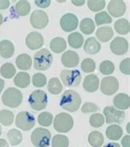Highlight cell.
<instances>
[{
	"label": "cell",
	"instance_id": "obj_1",
	"mask_svg": "<svg viewBox=\"0 0 130 147\" xmlns=\"http://www.w3.org/2000/svg\"><path fill=\"white\" fill-rule=\"evenodd\" d=\"M82 103V98L80 94H78L76 91L68 89L64 92L62 94L60 101H59V105L65 111L73 113L76 112L79 109Z\"/></svg>",
	"mask_w": 130,
	"mask_h": 147
},
{
	"label": "cell",
	"instance_id": "obj_37",
	"mask_svg": "<svg viewBox=\"0 0 130 147\" xmlns=\"http://www.w3.org/2000/svg\"><path fill=\"white\" fill-rule=\"evenodd\" d=\"M69 140L64 135H55L52 139L53 147H68Z\"/></svg>",
	"mask_w": 130,
	"mask_h": 147
},
{
	"label": "cell",
	"instance_id": "obj_54",
	"mask_svg": "<svg viewBox=\"0 0 130 147\" xmlns=\"http://www.w3.org/2000/svg\"><path fill=\"white\" fill-rule=\"evenodd\" d=\"M2 127H1V125H0V136H1V134H2Z\"/></svg>",
	"mask_w": 130,
	"mask_h": 147
},
{
	"label": "cell",
	"instance_id": "obj_11",
	"mask_svg": "<svg viewBox=\"0 0 130 147\" xmlns=\"http://www.w3.org/2000/svg\"><path fill=\"white\" fill-rule=\"evenodd\" d=\"M31 25L36 29H43L49 23V16L45 11L36 10L34 11L30 18Z\"/></svg>",
	"mask_w": 130,
	"mask_h": 147
},
{
	"label": "cell",
	"instance_id": "obj_45",
	"mask_svg": "<svg viewBox=\"0 0 130 147\" xmlns=\"http://www.w3.org/2000/svg\"><path fill=\"white\" fill-rule=\"evenodd\" d=\"M35 3L40 8H47L51 4L50 0H35Z\"/></svg>",
	"mask_w": 130,
	"mask_h": 147
},
{
	"label": "cell",
	"instance_id": "obj_19",
	"mask_svg": "<svg viewBox=\"0 0 130 147\" xmlns=\"http://www.w3.org/2000/svg\"><path fill=\"white\" fill-rule=\"evenodd\" d=\"M113 103L115 105V107L119 110H126L129 109L130 106V98L128 94H117L114 99Z\"/></svg>",
	"mask_w": 130,
	"mask_h": 147
},
{
	"label": "cell",
	"instance_id": "obj_4",
	"mask_svg": "<svg viewBox=\"0 0 130 147\" xmlns=\"http://www.w3.org/2000/svg\"><path fill=\"white\" fill-rule=\"evenodd\" d=\"M31 140L34 146L49 147L51 140V133L46 128H36L31 135Z\"/></svg>",
	"mask_w": 130,
	"mask_h": 147
},
{
	"label": "cell",
	"instance_id": "obj_24",
	"mask_svg": "<svg viewBox=\"0 0 130 147\" xmlns=\"http://www.w3.org/2000/svg\"><path fill=\"white\" fill-rule=\"evenodd\" d=\"M50 48L54 53H62L67 49V42L63 37H55L50 41Z\"/></svg>",
	"mask_w": 130,
	"mask_h": 147
},
{
	"label": "cell",
	"instance_id": "obj_44",
	"mask_svg": "<svg viewBox=\"0 0 130 147\" xmlns=\"http://www.w3.org/2000/svg\"><path fill=\"white\" fill-rule=\"evenodd\" d=\"M119 69L121 73H123L125 75H129L130 74V59L126 58L124 59L120 62L119 65Z\"/></svg>",
	"mask_w": 130,
	"mask_h": 147
},
{
	"label": "cell",
	"instance_id": "obj_10",
	"mask_svg": "<svg viewBox=\"0 0 130 147\" xmlns=\"http://www.w3.org/2000/svg\"><path fill=\"white\" fill-rule=\"evenodd\" d=\"M119 81L113 76L105 77L101 82V91L102 94L107 96H111L115 94L119 89Z\"/></svg>",
	"mask_w": 130,
	"mask_h": 147
},
{
	"label": "cell",
	"instance_id": "obj_26",
	"mask_svg": "<svg viewBox=\"0 0 130 147\" xmlns=\"http://www.w3.org/2000/svg\"><path fill=\"white\" fill-rule=\"evenodd\" d=\"M68 41L69 46L72 48L79 49V48H81V47L83 45L84 38H83V36L80 33V32H72V33H71L68 36Z\"/></svg>",
	"mask_w": 130,
	"mask_h": 147
},
{
	"label": "cell",
	"instance_id": "obj_31",
	"mask_svg": "<svg viewBox=\"0 0 130 147\" xmlns=\"http://www.w3.org/2000/svg\"><path fill=\"white\" fill-rule=\"evenodd\" d=\"M48 90L53 95H58L63 91V84L58 78H51L48 83Z\"/></svg>",
	"mask_w": 130,
	"mask_h": 147
},
{
	"label": "cell",
	"instance_id": "obj_42",
	"mask_svg": "<svg viewBox=\"0 0 130 147\" xmlns=\"http://www.w3.org/2000/svg\"><path fill=\"white\" fill-rule=\"evenodd\" d=\"M47 83V79L46 75L42 73H36L33 75L32 84L35 87L42 88L44 87Z\"/></svg>",
	"mask_w": 130,
	"mask_h": 147
},
{
	"label": "cell",
	"instance_id": "obj_22",
	"mask_svg": "<svg viewBox=\"0 0 130 147\" xmlns=\"http://www.w3.org/2000/svg\"><path fill=\"white\" fill-rule=\"evenodd\" d=\"M16 65L21 70H27L32 65V59L27 54H21L16 59Z\"/></svg>",
	"mask_w": 130,
	"mask_h": 147
},
{
	"label": "cell",
	"instance_id": "obj_34",
	"mask_svg": "<svg viewBox=\"0 0 130 147\" xmlns=\"http://www.w3.org/2000/svg\"><path fill=\"white\" fill-rule=\"evenodd\" d=\"M14 114L9 110H1L0 111V123L5 127H9L13 123Z\"/></svg>",
	"mask_w": 130,
	"mask_h": 147
},
{
	"label": "cell",
	"instance_id": "obj_5",
	"mask_svg": "<svg viewBox=\"0 0 130 147\" xmlns=\"http://www.w3.org/2000/svg\"><path fill=\"white\" fill-rule=\"evenodd\" d=\"M74 121L70 114L60 113L57 114L54 120V127L59 133H67L73 127Z\"/></svg>",
	"mask_w": 130,
	"mask_h": 147
},
{
	"label": "cell",
	"instance_id": "obj_38",
	"mask_svg": "<svg viewBox=\"0 0 130 147\" xmlns=\"http://www.w3.org/2000/svg\"><path fill=\"white\" fill-rule=\"evenodd\" d=\"M99 70L104 75H109L115 71V65L111 60H104L100 64Z\"/></svg>",
	"mask_w": 130,
	"mask_h": 147
},
{
	"label": "cell",
	"instance_id": "obj_50",
	"mask_svg": "<svg viewBox=\"0 0 130 147\" xmlns=\"http://www.w3.org/2000/svg\"><path fill=\"white\" fill-rule=\"evenodd\" d=\"M0 147H9V145L5 139H0Z\"/></svg>",
	"mask_w": 130,
	"mask_h": 147
},
{
	"label": "cell",
	"instance_id": "obj_48",
	"mask_svg": "<svg viewBox=\"0 0 130 147\" xmlns=\"http://www.w3.org/2000/svg\"><path fill=\"white\" fill-rule=\"evenodd\" d=\"M71 2L73 5L78 6V7H80V6L84 5L85 3H86V1H85V0H72Z\"/></svg>",
	"mask_w": 130,
	"mask_h": 147
},
{
	"label": "cell",
	"instance_id": "obj_29",
	"mask_svg": "<svg viewBox=\"0 0 130 147\" xmlns=\"http://www.w3.org/2000/svg\"><path fill=\"white\" fill-rule=\"evenodd\" d=\"M115 29L119 35H126L129 32L130 24L127 19L120 18L115 22Z\"/></svg>",
	"mask_w": 130,
	"mask_h": 147
},
{
	"label": "cell",
	"instance_id": "obj_28",
	"mask_svg": "<svg viewBox=\"0 0 130 147\" xmlns=\"http://www.w3.org/2000/svg\"><path fill=\"white\" fill-rule=\"evenodd\" d=\"M88 142L92 147H101L104 143V136L100 131H92L88 136Z\"/></svg>",
	"mask_w": 130,
	"mask_h": 147
},
{
	"label": "cell",
	"instance_id": "obj_14",
	"mask_svg": "<svg viewBox=\"0 0 130 147\" xmlns=\"http://www.w3.org/2000/svg\"><path fill=\"white\" fill-rule=\"evenodd\" d=\"M25 42L27 48H29L30 50H38L44 45V37L39 32H32L26 36Z\"/></svg>",
	"mask_w": 130,
	"mask_h": 147
},
{
	"label": "cell",
	"instance_id": "obj_32",
	"mask_svg": "<svg viewBox=\"0 0 130 147\" xmlns=\"http://www.w3.org/2000/svg\"><path fill=\"white\" fill-rule=\"evenodd\" d=\"M7 140L12 146H17L22 141V135L21 131L17 129H11L7 134Z\"/></svg>",
	"mask_w": 130,
	"mask_h": 147
},
{
	"label": "cell",
	"instance_id": "obj_20",
	"mask_svg": "<svg viewBox=\"0 0 130 147\" xmlns=\"http://www.w3.org/2000/svg\"><path fill=\"white\" fill-rule=\"evenodd\" d=\"M15 52V47L12 41L8 40H3L0 41V55L4 59H9L13 57Z\"/></svg>",
	"mask_w": 130,
	"mask_h": 147
},
{
	"label": "cell",
	"instance_id": "obj_9",
	"mask_svg": "<svg viewBox=\"0 0 130 147\" xmlns=\"http://www.w3.org/2000/svg\"><path fill=\"white\" fill-rule=\"evenodd\" d=\"M106 123L108 124H122L125 119V113L111 106L105 107L103 110Z\"/></svg>",
	"mask_w": 130,
	"mask_h": 147
},
{
	"label": "cell",
	"instance_id": "obj_3",
	"mask_svg": "<svg viewBox=\"0 0 130 147\" xmlns=\"http://www.w3.org/2000/svg\"><path fill=\"white\" fill-rule=\"evenodd\" d=\"M23 100L22 93L16 88H8L3 92L2 95V102L6 107H19Z\"/></svg>",
	"mask_w": 130,
	"mask_h": 147
},
{
	"label": "cell",
	"instance_id": "obj_21",
	"mask_svg": "<svg viewBox=\"0 0 130 147\" xmlns=\"http://www.w3.org/2000/svg\"><path fill=\"white\" fill-rule=\"evenodd\" d=\"M114 36L113 28L109 26L99 27L96 32V36L101 42H107L111 40Z\"/></svg>",
	"mask_w": 130,
	"mask_h": 147
},
{
	"label": "cell",
	"instance_id": "obj_2",
	"mask_svg": "<svg viewBox=\"0 0 130 147\" xmlns=\"http://www.w3.org/2000/svg\"><path fill=\"white\" fill-rule=\"evenodd\" d=\"M53 55L47 49H41L34 55V68L36 70L45 71L52 65Z\"/></svg>",
	"mask_w": 130,
	"mask_h": 147
},
{
	"label": "cell",
	"instance_id": "obj_27",
	"mask_svg": "<svg viewBox=\"0 0 130 147\" xmlns=\"http://www.w3.org/2000/svg\"><path fill=\"white\" fill-rule=\"evenodd\" d=\"M96 28L95 22L91 18H86L80 22V30L84 35H91L94 32Z\"/></svg>",
	"mask_w": 130,
	"mask_h": 147
},
{
	"label": "cell",
	"instance_id": "obj_8",
	"mask_svg": "<svg viewBox=\"0 0 130 147\" xmlns=\"http://www.w3.org/2000/svg\"><path fill=\"white\" fill-rule=\"evenodd\" d=\"M60 79L67 87H78L82 81V74L78 69H64L60 74Z\"/></svg>",
	"mask_w": 130,
	"mask_h": 147
},
{
	"label": "cell",
	"instance_id": "obj_46",
	"mask_svg": "<svg viewBox=\"0 0 130 147\" xmlns=\"http://www.w3.org/2000/svg\"><path fill=\"white\" fill-rule=\"evenodd\" d=\"M122 143V146L123 147H130V136L127 135L124 136L123 137V139L121 140Z\"/></svg>",
	"mask_w": 130,
	"mask_h": 147
},
{
	"label": "cell",
	"instance_id": "obj_17",
	"mask_svg": "<svg viewBox=\"0 0 130 147\" xmlns=\"http://www.w3.org/2000/svg\"><path fill=\"white\" fill-rule=\"evenodd\" d=\"M100 80L96 74H88L84 78L82 86L86 92L94 93L99 88Z\"/></svg>",
	"mask_w": 130,
	"mask_h": 147
},
{
	"label": "cell",
	"instance_id": "obj_18",
	"mask_svg": "<svg viewBox=\"0 0 130 147\" xmlns=\"http://www.w3.org/2000/svg\"><path fill=\"white\" fill-rule=\"evenodd\" d=\"M85 52L89 55H96L100 52L101 46V43L95 37H89L86 40H85L83 46Z\"/></svg>",
	"mask_w": 130,
	"mask_h": 147
},
{
	"label": "cell",
	"instance_id": "obj_25",
	"mask_svg": "<svg viewBox=\"0 0 130 147\" xmlns=\"http://www.w3.org/2000/svg\"><path fill=\"white\" fill-rule=\"evenodd\" d=\"M14 84L17 88H25L29 86L31 83V76L26 72H19L14 77Z\"/></svg>",
	"mask_w": 130,
	"mask_h": 147
},
{
	"label": "cell",
	"instance_id": "obj_35",
	"mask_svg": "<svg viewBox=\"0 0 130 147\" xmlns=\"http://www.w3.org/2000/svg\"><path fill=\"white\" fill-rule=\"evenodd\" d=\"M53 115L49 112H43L40 113L37 117V121L40 126L42 127H50L53 122Z\"/></svg>",
	"mask_w": 130,
	"mask_h": 147
},
{
	"label": "cell",
	"instance_id": "obj_40",
	"mask_svg": "<svg viewBox=\"0 0 130 147\" xmlns=\"http://www.w3.org/2000/svg\"><path fill=\"white\" fill-rule=\"evenodd\" d=\"M89 122H90V125L91 127H95V128H99V127H102L105 123L104 116L101 113L92 114L90 117Z\"/></svg>",
	"mask_w": 130,
	"mask_h": 147
},
{
	"label": "cell",
	"instance_id": "obj_41",
	"mask_svg": "<svg viewBox=\"0 0 130 147\" xmlns=\"http://www.w3.org/2000/svg\"><path fill=\"white\" fill-rule=\"evenodd\" d=\"M87 6L91 12H100L105 7V0H88Z\"/></svg>",
	"mask_w": 130,
	"mask_h": 147
},
{
	"label": "cell",
	"instance_id": "obj_12",
	"mask_svg": "<svg viewBox=\"0 0 130 147\" xmlns=\"http://www.w3.org/2000/svg\"><path fill=\"white\" fill-rule=\"evenodd\" d=\"M60 27L65 32H72L78 27V18L73 13L64 14L60 19Z\"/></svg>",
	"mask_w": 130,
	"mask_h": 147
},
{
	"label": "cell",
	"instance_id": "obj_15",
	"mask_svg": "<svg viewBox=\"0 0 130 147\" xmlns=\"http://www.w3.org/2000/svg\"><path fill=\"white\" fill-rule=\"evenodd\" d=\"M126 4L123 0H111L108 4V13L113 18L122 17L126 12Z\"/></svg>",
	"mask_w": 130,
	"mask_h": 147
},
{
	"label": "cell",
	"instance_id": "obj_39",
	"mask_svg": "<svg viewBox=\"0 0 130 147\" xmlns=\"http://www.w3.org/2000/svg\"><path fill=\"white\" fill-rule=\"evenodd\" d=\"M81 69L84 73H92L96 70V62L91 58H86L82 61Z\"/></svg>",
	"mask_w": 130,
	"mask_h": 147
},
{
	"label": "cell",
	"instance_id": "obj_43",
	"mask_svg": "<svg viewBox=\"0 0 130 147\" xmlns=\"http://www.w3.org/2000/svg\"><path fill=\"white\" fill-rule=\"evenodd\" d=\"M82 112L83 113H96L99 110V107L96 104L91 102H86L82 105V107L81 108Z\"/></svg>",
	"mask_w": 130,
	"mask_h": 147
},
{
	"label": "cell",
	"instance_id": "obj_53",
	"mask_svg": "<svg viewBox=\"0 0 130 147\" xmlns=\"http://www.w3.org/2000/svg\"><path fill=\"white\" fill-rule=\"evenodd\" d=\"M127 131H128V133H129V123L127 124Z\"/></svg>",
	"mask_w": 130,
	"mask_h": 147
},
{
	"label": "cell",
	"instance_id": "obj_52",
	"mask_svg": "<svg viewBox=\"0 0 130 147\" xmlns=\"http://www.w3.org/2000/svg\"><path fill=\"white\" fill-rule=\"evenodd\" d=\"M3 22V15L0 13V26L2 25Z\"/></svg>",
	"mask_w": 130,
	"mask_h": 147
},
{
	"label": "cell",
	"instance_id": "obj_30",
	"mask_svg": "<svg viewBox=\"0 0 130 147\" xmlns=\"http://www.w3.org/2000/svg\"><path fill=\"white\" fill-rule=\"evenodd\" d=\"M31 11V4L26 0L18 1L15 6V12L21 17H25Z\"/></svg>",
	"mask_w": 130,
	"mask_h": 147
},
{
	"label": "cell",
	"instance_id": "obj_6",
	"mask_svg": "<svg viewBox=\"0 0 130 147\" xmlns=\"http://www.w3.org/2000/svg\"><path fill=\"white\" fill-rule=\"evenodd\" d=\"M30 107L36 111L44 110L48 104V96L45 91L37 89L33 91L28 98Z\"/></svg>",
	"mask_w": 130,
	"mask_h": 147
},
{
	"label": "cell",
	"instance_id": "obj_36",
	"mask_svg": "<svg viewBox=\"0 0 130 147\" xmlns=\"http://www.w3.org/2000/svg\"><path fill=\"white\" fill-rule=\"evenodd\" d=\"M95 22H96V25L97 26H101L104 24H110L112 22V18L109 15L108 13L106 12H100L96 14L95 16Z\"/></svg>",
	"mask_w": 130,
	"mask_h": 147
},
{
	"label": "cell",
	"instance_id": "obj_23",
	"mask_svg": "<svg viewBox=\"0 0 130 147\" xmlns=\"http://www.w3.org/2000/svg\"><path fill=\"white\" fill-rule=\"evenodd\" d=\"M105 134H106V137L109 140H118L123 136V129L119 125L113 124L106 128Z\"/></svg>",
	"mask_w": 130,
	"mask_h": 147
},
{
	"label": "cell",
	"instance_id": "obj_7",
	"mask_svg": "<svg viewBox=\"0 0 130 147\" xmlns=\"http://www.w3.org/2000/svg\"><path fill=\"white\" fill-rule=\"evenodd\" d=\"M15 124L17 127H18L21 130L24 131H28L35 127L36 118L34 115L30 112L23 111L17 115Z\"/></svg>",
	"mask_w": 130,
	"mask_h": 147
},
{
	"label": "cell",
	"instance_id": "obj_16",
	"mask_svg": "<svg viewBox=\"0 0 130 147\" xmlns=\"http://www.w3.org/2000/svg\"><path fill=\"white\" fill-rule=\"evenodd\" d=\"M61 62L66 68H75L79 64V55L73 51H67L62 55Z\"/></svg>",
	"mask_w": 130,
	"mask_h": 147
},
{
	"label": "cell",
	"instance_id": "obj_13",
	"mask_svg": "<svg viewBox=\"0 0 130 147\" xmlns=\"http://www.w3.org/2000/svg\"><path fill=\"white\" fill-rule=\"evenodd\" d=\"M111 52L116 55H123L129 51V42L124 37L117 36L110 44Z\"/></svg>",
	"mask_w": 130,
	"mask_h": 147
},
{
	"label": "cell",
	"instance_id": "obj_49",
	"mask_svg": "<svg viewBox=\"0 0 130 147\" xmlns=\"http://www.w3.org/2000/svg\"><path fill=\"white\" fill-rule=\"evenodd\" d=\"M103 147H121L119 146V143H116V142H111V143H108L106 144L105 146H104Z\"/></svg>",
	"mask_w": 130,
	"mask_h": 147
},
{
	"label": "cell",
	"instance_id": "obj_33",
	"mask_svg": "<svg viewBox=\"0 0 130 147\" xmlns=\"http://www.w3.org/2000/svg\"><path fill=\"white\" fill-rule=\"evenodd\" d=\"M0 74L5 79H12L16 74V68L12 63H5L0 68Z\"/></svg>",
	"mask_w": 130,
	"mask_h": 147
},
{
	"label": "cell",
	"instance_id": "obj_47",
	"mask_svg": "<svg viewBox=\"0 0 130 147\" xmlns=\"http://www.w3.org/2000/svg\"><path fill=\"white\" fill-rule=\"evenodd\" d=\"M10 5V1L8 0H0V10H5L8 8Z\"/></svg>",
	"mask_w": 130,
	"mask_h": 147
},
{
	"label": "cell",
	"instance_id": "obj_51",
	"mask_svg": "<svg viewBox=\"0 0 130 147\" xmlns=\"http://www.w3.org/2000/svg\"><path fill=\"white\" fill-rule=\"evenodd\" d=\"M4 85H5V83H4V80L0 79V94L3 92V88H4Z\"/></svg>",
	"mask_w": 130,
	"mask_h": 147
}]
</instances>
